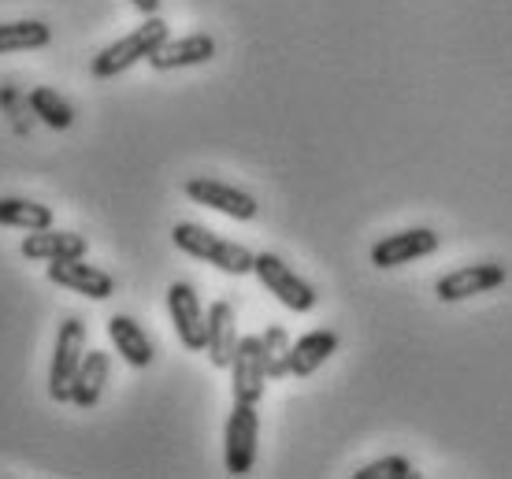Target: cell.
Returning <instances> with one entry per match:
<instances>
[{
	"label": "cell",
	"instance_id": "6da1fadb",
	"mask_svg": "<svg viewBox=\"0 0 512 479\" xmlns=\"http://www.w3.org/2000/svg\"><path fill=\"white\" fill-rule=\"evenodd\" d=\"M171 242L182 253L205 260V264H212V268L227 275H249L256 264V253H249L242 242H227V238H219L216 231H208L201 223H175L171 227Z\"/></svg>",
	"mask_w": 512,
	"mask_h": 479
},
{
	"label": "cell",
	"instance_id": "7a4b0ae2",
	"mask_svg": "<svg viewBox=\"0 0 512 479\" xmlns=\"http://www.w3.org/2000/svg\"><path fill=\"white\" fill-rule=\"evenodd\" d=\"M171 38L167 34V23L160 19V15H145V23L134 26L130 34H123L119 41H112V45H104L97 56H93V78H116L123 75L127 67H134L138 60H149L164 41Z\"/></svg>",
	"mask_w": 512,
	"mask_h": 479
},
{
	"label": "cell",
	"instance_id": "3957f363",
	"mask_svg": "<svg viewBox=\"0 0 512 479\" xmlns=\"http://www.w3.org/2000/svg\"><path fill=\"white\" fill-rule=\"evenodd\" d=\"M82 357H86V324L78 316H67L64 324H60V331H56V346H52V364H49L52 402H71V383H75Z\"/></svg>",
	"mask_w": 512,
	"mask_h": 479
},
{
	"label": "cell",
	"instance_id": "277c9868",
	"mask_svg": "<svg viewBox=\"0 0 512 479\" xmlns=\"http://www.w3.org/2000/svg\"><path fill=\"white\" fill-rule=\"evenodd\" d=\"M256 439H260V413L249 402H234L227 428H223V465L231 476H249L256 465Z\"/></svg>",
	"mask_w": 512,
	"mask_h": 479
},
{
	"label": "cell",
	"instance_id": "5b68a950",
	"mask_svg": "<svg viewBox=\"0 0 512 479\" xmlns=\"http://www.w3.org/2000/svg\"><path fill=\"white\" fill-rule=\"evenodd\" d=\"M253 275L268 286L271 294H275L290 312L316 309V286L308 283V279H301V275H297L282 257H275V253H256Z\"/></svg>",
	"mask_w": 512,
	"mask_h": 479
},
{
	"label": "cell",
	"instance_id": "8992f818",
	"mask_svg": "<svg viewBox=\"0 0 512 479\" xmlns=\"http://www.w3.org/2000/svg\"><path fill=\"white\" fill-rule=\"evenodd\" d=\"M186 197L197 201V205L212 208V212L231 216V220H256V212H260L253 194H245L242 186H231V182L223 179H212V175H193V179H186Z\"/></svg>",
	"mask_w": 512,
	"mask_h": 479
},
{
	"label": "cell",
	"instance_id": "52a82bcc",
	"mask_svg": "<svg viewBox=\"0 0 512 479\" xmlns=\"http://www.w3.org/2000/svg\"><path fill=\"white\" fill-rule=\"evenodd\" d=\"M167 312H171V324L175 335L186 350L201 353L208 346V312L201 309V298L190 283H171L167 286Z\"/></svg>",
	"mask_w": 512,
	"mask_h": 479
},
{
	"label": "cell",
	"instance_id": "ba28073f",
	"mask_svg": "<svg viewBox=\"0 0 512 479\" xmlns=\"http://www.w3.org/2000/svg\"><path fill=\"white\" fill-rule=\"evenodd\" d=\"M49 283L64 286L71 294H82L90 301H108L116 294V279L97 268V264H86V257H71V260H49Z\"/></svg>",
	"mask_w": 512,
	"mask_h": 479
},
{
	"label": "cell",
	"instance_id": "9c48e42d",
	"mask_svg": "<svg viewBox=\"0 0 512 479\" xmlns=\"http://www.w3.org/2000/svg\"><path fill=\"white\" fill-rule=\"evenodd\" d=\"M268 387V364H264V342L260 335H245L231 361V394L234 402L256 405Z\"/></svg>",
	"mask_w": 512,
	"mask_h": 479
},
{
	"label": "cell",
	"instance_id": "30bf717a",
	"mask_svg": "<svg viewBox=\"0 0 512 479\" xmlns=\"http://www.w3.org/2000/svg\"><path fill=\"white\" fill-rule=\"evenodd\" d=\"M438 231L431 227H409V231H397V234H386L372 246V264L375 268H401V264H412V260L420 257H431L438 249Z\"/></svg>",
	"mask_w": 512,
	"mask_h": 479
},
{
	"label": "cell",
	"instance_id": "8fae6325",
	"mask_svg": "<svg viewBox=\"0 0 512 479\" xmlns=\"http://www.w3.org/2000/svg\"><path fill=\"white\" fill-rule=\"evenodd\" d=\"M505 279H509V272L501 268V264H494V260H483V264H464V268H457V272L442 275L435 283V294L438 301H464V298H475V294H490V290H498V286H505Z\"/></svg>",
	"mask_w": 512,
	"mask_h": 479
},
{
	"label": "cell",
	"instance_id": "7c38bea8",
	"mask_svg": "<svg viewBox=\"0 0 512 479\" xmlns=\"http://www.w3.org/2000/svg\"><path fill=\"white\" fill-rule=\"evenodd\" d=\"M216 56V38L212 34H186V38H167L160 49L149 56L153 71H179V67H201Z\"/></svg>",
	"mask_w": 512,
	"mask_h": 479
},
{
	"label": "cell",
	"instance_id": "4fadbf2b",
	"mask_svg": "<svg viewBox=\"0 0 512 479\" xmlns=\"http://www.w3.org/2000/svg\"><path fill=\"white\" fill-rule=\"evenodd\" d=\"M238 312H234L231 301H212V309H208V361L212 368H231L234 353H238Z\"/></svg>",
	"mask_w": 512,
	"mask_h": 479
},
{
	"label": "cell",
	"instance_id": "5bb4252c",
	"mask_svg": "<svg viewBox=\"0 0 512 479\" xmlns=\"http://www.w3.org/2000/svg\"><path fill=\"white\" fill-rule=\"evenodd\" d=\"M86 249H90V242H86L82 234L52 231V227H45V231H26L19 253H23L26 260H45V264H49V260L86 257Z\"/></svg>",
	"mask_w": 512,
	"mask_h": 479
},
{
	"label": "cell",
	"instance_id": "9a60e30c",
	"mask_svg": "<svg viewBox=\"0 0 512 479\" xmlns=\"http://www.w3.org/2000/svg\"><path fill=\"white\" fill-rule=\"evenodd\" d=\"M108 338H112L116 353L130 368H149V364H153V357H156L153 338L145 335V327H141L134 316H123V312L108 316Z\"/></svg>",
	"mask_w": 512,
	"mask_h": 479
},
{
	"label": "cell",
	"instance_id": "2e32d148",
	"mask_svg": "<svg viewBox=\"0 0 512 479\" xmlns=\"http://www.w3.org/2000/svg\"><path fill=\"white\" fill-rule=\"evenodd\" d=\"M334 350H338V335H334L331 327H320V331L301 335L294 346H290V376H297V379L312 376L316 368H323V364L331 361Z\"/></svg>",
	"mask_w": 512,
	"mask_h": 479
},
{
	"label": "cell",
	"instance_id": "e0dca14e",
	"mask_svg": "<svg viewBox=\"0 0 512 479\" xmlns=\"http://www.w3.org/2000/svg\"><path fill=\"white\" fill-rule=\"evenodd\" d=\"M108 368H112L108 353L86 350V357H82V364H78V372H75V383H71V402H75L78 409H93V405L101 402L104 383H108Z\"/></svg>",
	"mask_w": 512,
	"mask_h": 479
},
{
	"label": "cell",
	"instance_id": "ac0fdd59",
	"mask_svg": "<svg viewBox=\"0 0 512 479\" xmlns=\"http://www.w3.org/2000/svg\"><path fill=\"white\" fill-rule=\"evenodd\" d=\"M49 41H52V26L41 23V19H12V23H0V56L45 49Z\"/></svg>",
	"mask_w": 512,
	"mask_h": 479
},
{
	"label": "cell",
	"instance_id": "d6986e66",
	"mask_svg": "<svg viewBox=\"0 0 512 479\" xmlns=\"http://www.w3.org/2000/svg\"><path fill=\"white\" fill-rule=\"evenodd\" d=\"M0 227L45 231V227H52V208L30 201V197H0Z\"/></svg>",
	"mask_w": 512,
	"mask_h": 479
},
{
	"label": "cell",
	"instance_id": "ffe728a7",
	"mask_svg": "<svg viewBox=\"0 0 512 479\" xmlns=\"http://www.w3.org/2000/svg\"><path fill=\"white\" fill-rule=\"evenodd\" d=\"M30 112L52 130H67L75 123V108L64 101V93H56L52 86H34L30 90Z\"/></svg>",
	"mask_w": 512,
	"mask_h": 479
},
{
	"label": "cell",
	"instance_id": "44dd1931",
	"mask_svg": "<svg viewBox=\"0 0 512 479\" xmlns=\"http://www.w3.org/2000/svg\"><path fill=\"white\" fill-rule=\"evenodd\" d=\"M260 342H264V364H268V379L290 376V346H294V342H290V335H286V327H282V324L264 327Z\"/></svg>",
	"mask_w": 512,
	"mask_h": 479
},
{
	"label": "cell",
	"instance_id": "7402d4cb",
	"mask_svg": "<svg viewBox=\"0 0 512 479\" xmlns=\"http://www.w3.org/2000/svg\"><path fill=\"white\" fill-rule=\"evenodd\" d=\"M353 479H416L409 457H379L372 465L353 472Z\"/></svg>",
	"mask_w": 512,
	"mask_h": 479
},
{
	"label": "cell",
	"instance_id": "603a6c76",
	"mask_svg": "<svg viewBox=\"0 0 512 479\" xmlns=\"http://www.w3.org/2000/svg\"><path fill=\"white\" fill-rule=\"evenodd\" d=\"M130 4H134L141 15H156V12H160V0H130Z\"/></svg>",
	"mask_w": 512,
	"mask_h": 479
}]
</instances>
